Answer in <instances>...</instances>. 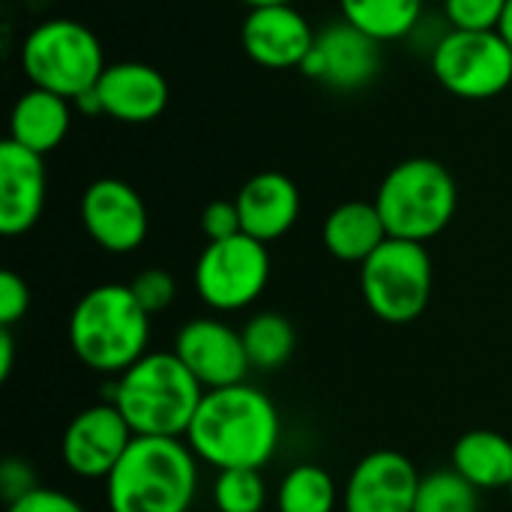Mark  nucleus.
Returning a JSON list of instances; mask_svg holds the SVG:
<instances>
[{"label": "nucleus", "instance_id": "1", "mask_svg": "<svg viewBox=\"0 0 512 512\" xmlns=\"http://www.w3.org/2000/svg\"><path fill=\"white\" fill-rule=\"evenodd\" d=\"M279 438L282 423L276 405L249 384L207 390L186 432V444L198 462L216 471H261L276 456Z\"/></svg>", "mask_w": 512, "mask_h": 512}, {"label": "nucleus", "instance_id": "2", "mask_svg": "<svg viewBox=\"0 0 512 512\" xmlns=\"http://www.w3.org/2000/svg\"><path fill=\"white\" fill-rule=\"evenodd\" d=\"M198 456L186 438H135L105 480L108 512H189Z\"/></svg>", "mask_w": 512, "mask_h": 512}, {"label": "nucleus", "instance_id": "3", "mask_svg": "<svg viewBox=\"0 0 512 512\" xmlns=\"http://www.w3.org/2000/svg\"><path fill=\"white\" fill-rule=\"evenodd\" d=\"M204 393L174 351H147L117 375L111 402L135 438H186Z\"/></svg>", "mask_w": 512, "mask_h": 512}, {"label": "nucleus", "instance_id": "4", "mask_svg": "<svg viewBox=\"0 0 512 512\" xmlns=\"http://www.w3.org/2000/svg\"><path fill=\"white\" fill-rule=\"evenodd\" d=\"M150 315L129 285L90 288L69 315V345L75 357L102 375H123L147 354Z\"/></svg>", "mask_w": 512, "mask_h": 512}, {"label": "nucleus", "instance_id": "5", "mask_svg": "<svg viewBox=\"0 0 512 512\" xmlns=\"http://www.w3.org/2000/svg\"><path fill=\"white\" fill-rule=\"evenodd\" d=\"M375 207L387 225L390 237L429 243L456 216L459 189L447 165L414 156L387 171L378 186Z\"/></svg>", "mask_w": 512, "mask_h": 512}, {"label": "nucleus", "instance_id": "6", "mask_svg": "<svg viewBox=\"0 0 512 512\" xmlns=\"http://www.w3.org/2000/svg\"><path fill=\"white\" fill-rule=\"evenodd\" d=\"M105 66L99 36L72 18L36 24L21 45V69L30 84L66 96L69 102L93 90Z\"/></svg>", "mask_w": 512, "mask_h": 512}, {"label": "nucleus", "instance_id": "7", "mask_svg": "<svg viewBox=\"0 0 512 512\" xmlns=\"http://www.w3.org/2000/svg\"><path fill=\"white\" fill-rule=\"evenodd\" d=\"M435 285V267L426 243H411L387 237L363 264H360V291L369 312L384 324H411L417 321Z\"/></svg>", "mask_w": 512, "mask_h": 512}, {"label": "nucleus", "instance_id": "8", "mask_svg": "<svg viewBox=\"0 0 512 512\" xmlns=\"http://www.w3.org/2000/svg\"><path fill=\"white\" fill-rule=\"evenodd\" d=\"M429 63L438 84L459 99H495L512 87V48L498 30H447Z\"/></svg>", "mask_w": 512, "mask_h": 512}, {"label": "nucleus", "instance_id": "9", "mask_svg": "<svg viewBox=\"0 0 512 512\" xmlns=\"http://www.w3.org/2000/svg\"><path fill=\"white\" fill-rule=\"evenodd\" d=\"M270 282L267 243L237 234L207 243L195 261V291L213 312L249 309Z\"/></svg>", "mask_w": 512, "mask_h": 512}, {"label": "nucleus", "instance_id": "10", "mask_svg": "<svg viewBox=\"0 0 512 512\" xmlns=\"http://www.w3.org/2000/svg\"><path fill=\"white\" fill-rule=\"evenodd\" d=\"M135 432L114 402L90 405L69 420L60 438V459L69 474L81 480H108L123 453L132 447Z\"/></svg>", "mask_w": 512, "mask_h": 512}, {"label": "nucleus", "instance_id": "11", "mask_svg": "<svg viewBox=\"0 0 512 512\" xmlns=\"http://www.w3.org/2000/svg\"><path fill=\"white\" fill-rule=\"evenodd\" d=\"M381 66H384L381 42L351 27L348 21H339L315 36V45L303 60L300 72L312 81L327 84L330 90L351 93L369 87L378 78Z\"/></svg>", "mask_w": 512, "mask_h": 512}, {"label": "nucleus", "instance_id": "12", "mask_svg": "<svg viewBox=\"0 0 512 512\" xmlns=\"http://www.w3.org/2000/svg\"><path fill=\"white\" fill-rule=\"evenodd\" d=\"M81 225L87 237L111 255H129L147 240L144 198L117 177L93 180L81 195Z\"/></svg>", "mask_w": 512, "mask_h": 512}, {"label": "nucleus", "instance_id": "13", "mask_svg": "<svg viewBox=\"0 0 512 512\" xmlns=\"http://www.w3.org/2000/svg\"><path fill=\"white\" fill-rule=\"evenodd\" d=\"M174 354L204 390L246 384L252 369L243 336L216 318H195L183 324L174 339Z\"/></svg>", "mask_w": 512, "mask_h": 512}, {"label": "nucleus", "instance_id": "14", "mask_svg": "<svg viewBox=\"0 0 512 512\" xmlns=\"http://www.w3.org/2000/svg\"><path fill=\"white\" fill-rule=\"evenodd\" d=\"M420 480L408 456L375 450L354 465L342 492V512H414Z\"/></svg>", "mask_w": 512, "mask_h": 512}, {"label": "nucleus", "instance_id": "15", "mask_svg": "<svg viewBox=\"0 0 512 512\" xmlns=\"http://www.w3.org/2000/svg\"><path fill=\"white\" fill-rule=\"evenodd\" d=\"M315 30L309 18L291 3L249 9L240 42L249 60L264 69H300L315 45Z\"/></svg>", "mask_w": 512, "mask_h": 512}, {"label": "nucleus", "instance_id": "16", "mask_svg": "<svg viewBox=\"0 0 512 512\" xmlns=\"http://www.w3.org/2000/svg\"><path fill=\"white\" fill-rule=\"evenodd\" d=\"M45 162L39 153L6 138L0 144V234H27L45 207Z\"/></svg>", "mask_w": 512, "mask_h": 512}, {"label": "nucleus", "instance_id": "17", "mask_svg": "<svg viewBox=\"0 0 512 512\" xmlns=\"http://www.w3.org/2000/svg\"><path fill=\"white\" fill-rule=\"evenodd\" d=\"M96 96L102 114L120 123H150L168 108V81L165 75L138 60L108 63L96 81Z\"/></svg>", "mask_w": 512, "mask_h": 512}, {"label": "nucleus", "instance_id": "18", "mask_svg": "<svg viewBox=\"0 0 512 512\" xmlns=\"http://www.w3.org/2000/svg\"><path fill=\"white\" fill-rule=\"evenodd\" d=\"M234 201L240 210L243 234L261 243L285 237L300 216V189L282 171H261L249 177Z\"/></svg>", "mask_w": 512, "mask_h": 512}, {"label": "nucleus", "instance_id": "19", "mask_svg": "<svg viewBox=\"0 0 512 512\" xmlns=\"http://www.w3.org/2000/svg\"><path fill=\"white\" fill-rule=\"evenodd\" d=\"M72 102L42 87L18 96L9 114V138L39 156L57 150L72 126Z\"/></svg>", "mask_w": 512, "mask_h": 512}, {"label": "nucleus", "instance_id": "20", "mask_svg": "<svg viewBox=\"0 0 512 512\" xmlns=\"http://www.w3.org/2000/svg\"><path fill=\"white\" fill-rule=\"evenodd\" d=\"M387 237L390 234L375 201H345L327 213L321 228L324 249L345 264H363Z\"/></svg>", "mask_w": 512, "mask_h": 512}, {"label": "nucleus", "instance_id": "21", "mask_svg": "<svg viewBox=\"0 0 512 512\" xmlns=\"http://www.w3.org/2000/svg\"><path fill=\"white\" fill-rule=\"evenodd\" d=\"M453 471L480 492L510 489L512 441L492 429L465 432L453 447Z\"/></svg>", "mask_w": 512, "mask_h": 512}, {"label": "nucleus", "instance_id": "22", "mask_svg": "<svg viewBox=\"0 0 512 512\" xmlns=\"http://www.w3.org/2000/svg\"><path fill=\"white\" fill-rule=\"evenodd\" d=\"M342 21L384 42L405 39L423 18V0H339Z\"/></svg>", "mask_w": 512, "mask_h": 512}, {"label": "nucleus", "instance_id": "23", "mask_svg": "<svg viewBox=\"0 0 512 512\" xmlns=\"http://www.w3.org/2000/svg\"><path fill=\"white\" fill-rule=\"evenodd\" d=\"M243 345H246V357L252 369L261 372H273L282 369L294 348H297V333L291 327V321L279 312H258L246 321V327L240 330Z\"/></svg>", "mask_w": 512, "mask_h": 512}, {"label": "nucleus", "instance_id": "24", "mask_svg": "<svg viewBox=\"0 0 512 512\" xmlns=\"http://www.w3.org/2000/svg\"><path fill=\"white\" fill-rule=\"evenodd\" d=\"M336 501V480L321 465H294L276 489V512H336Z\"/></svg>", "mask_w": 512, "mask_h": 512}, {"label": "nucleus", "instance_id": "25", "mask_svg": "<svg viewBox=\"0 0 512 512\" xmlns=\"http://www.w3.org/2000/svg\"><path fill=\"white\" fill-rule=\"evenodd\" d=\"M414 512H480V489L453 468L435 471L420 480Z\"/></svg>", "mask_w": 512, "mask_h": 512}, {"label": "nucleus", "instance_id": "26", "mask_svg": "<svg viewBox=\"0 0 512 512\" xmlns=\"http://www.w3.org/2000/svg\"><path fill=\"white\" fill-rule=\"evenodd\" d=\"M213 504L219 512H261L267 507V483L258 468L219 471L213 483Z\"/></svg>", "mask_w": 512, "mask_h": 512}, {"label": "nucleus", "instance_id": "27", "mask_svg": "<svg viewBox=\"0 0 512 512\" xmlns=\"http://www.w3.org/2000/svg\"><path fill=\"white\" fill-rule=\"evenodd\" d=\"M507 0H444L450 30H495Z\"/></svg>", "mask_w": 512, "mask_h": 512}, {"label": "nucleus", "instance_id": "28", "mask_svg": "<svg viewBox=\"0 0 512 512\" xmlns=\"http://www.w3.org/2000/svg\"><path fill=\"white\" fill-rule=\"evenodd\" d=\"M138 306L153 318L159 312H165L174 297H177V282L168 270H159V267H150V270H141L132 282H129Z\"/></svg>", "mask_w": 512, "mask_h": 512}, {"label": "nucleus", "instance_id": "29", "mask_svg": "<svg viewBox=\"0 0 512 512\" xmlns=\"http://www.w3.org/2000/svg\"><path fill=\"white\" fill-rule=\"evenodd\" d=\"M30 309V285L15 273H0V327H15Z\"/></svg>", "mask_w": 512, "mask_h": 512}, {"label": "nucleus", "instance_id": "30", "mask_svg": "<svg viewBox=\"0 0 512 512\" xmlns=\"http://www.w3.org/2000/svg\"><path fill=\"white\" fill-rule=\"evenodd\" d=\"M201 231L207 237V243L216 240H228L243 234V222H240V210L237 201H210L201 213Z\"/></svg>", "mask_w": 512, "mask_h": 512}, {"label": "nucleus", "instance_id": "31", "mask_svg": "<svg viewBox=\"0 0 512 512\" xmlns=\"http://www.w3.org/2000/svg\"><path fill=\"white\" fill-rule=\"evenodd\" d=\"M33 489H39V480H36V471L30 468V462L18 459V456H9L3 459L0 465V495L6 504L30 495Z\"/></svg>", "mask_w": 512, "mask_h": 512}, {"label": "nucleus", "instance_id": "32", "mask_svg": "<svg viewBox=\"0 0 512 512\" xmlns=\"http://www.w3.org/2000/svg\"><path fill=\"white\" fill-rule=\"evenodd\" d=\"M6 512H87L72 495L60 492V489H33L30 495L6 504Z\"/></svg>", "mask_w": 512, "mask_h": 512}, {"label": "nucleus", "instance_id": "33", "mask_svg": "<svg viewBox=\"0 0 512 512\" xmlns=\"http://www.w3.org/2000/svg\"><path fill=\"white\" fill-rule=\"evenodd\" d=\"M15 366V336L12 327H0V381H9Z\"/></svg>", "mask_w": 512, "mask_h": 512}, {"label": "nucleus", "instance_id": "34", "mask_svg": "<svg viewBox=\"0 0 512 512\" xmlns=\"http://www.w3.org/2000/svg\"><path fill=\"white\" fill-rule=\"evenodd\" d=\"M72 105H75V111H78V114H84V117H96V114H102V102H99V96H96V87H93V90H87V93H81Z\"/></svg>", "mask_w": 512, "mask_h": 512}, {"label": "nucleus", "instance_id": "35", "mask_svg": "<svg viewBox=\"0 0 512 512\" xmlns=\"http://www.w3.org/2000/svg\"><path fill=\"white\" fill-rule=\"evenodd\" d=\"M495 30L501 33V39H504V42L512 48V0H507V6H504L501 21H498V27H495Z\"/></svg>", "mask_w": 512, "mask_h": 512}, {"label": "nucleus", "instance_id": "36", "mask_svg": "<svg viewBox=\"0 0 512 512\" xmlns=\"http://www.w3.org/2000/svg\"><path fill=\"white\" fill-rule=\"evenodd\" d=\"M249 9H261V6H279V3H291V0H243Z\"/></svg>", "mask_w": 512, "mask_h": 512}, {"label": "nucleus", "instance_id": "37", "mask_svg": "<svg viewBox=\"0 0 512 512\" xmlns=\"http://www.w3.org/2000/svg\"><path fill=\"white\" fill-rule=\"evenodd\" d=\"M507 492H510V498H512V483H510V489H507Z\"/></svg>", "mask_w": 512, "mask_h": 512}]
</instances>
